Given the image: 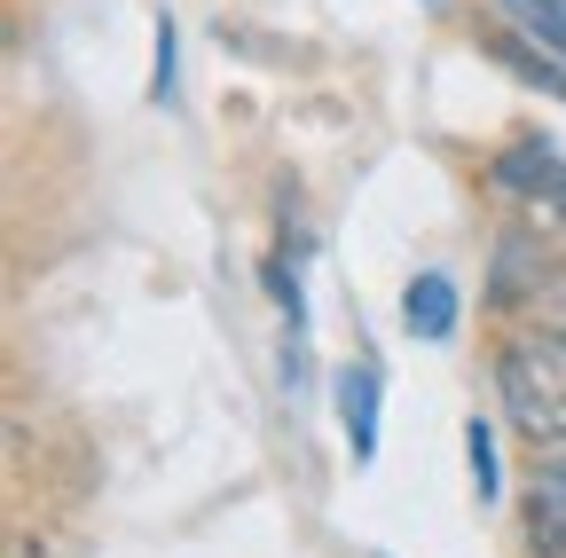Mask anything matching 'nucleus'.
Instances as JSON below:
<instances>
[{"mask_svg": "<svg viewBox=\"0 0 566 558\" xmlns=\"http://www.w3.org/2000/svg\"><path fill=\"white\" fill-rule=\"evenodd\" d=\"M495 393L527 449H566V323L520 330L495 355Z\"/></svg>", "mask_w": 566, "mask_h": 558, "instance_id": "nucleus-1", "label": "nucleus"}, {"mask_svg": "<svg viewBox=\"0 0 566 558\" xmlns=\"http://www.w3.org/2000/svg\"><path fill=\"white\" fill-rule=\"evenodd\" d=\"M378 393H386L378 362H346V370H338V433H346L354 464L378 456Z\"/></svg>", "mask_w": 566, "mask_h": 558, "instance_id": "nucleus-2", "label": "nucleus"}, {"mask_svg": "<svg viewBox=\"0 0 566 558\" xmlns=\"http://www.w3.org/2000/svg\"><path fill=\"white\" fill-rule=\"evenodd\" d=\"M527 558H566V456H551L527 487Z\"/></svg>", "mask_w": 566, "mask_h": 558, "instance_id": "nucleus-3", "label": "nucleus"}, {"mask_svg": "<svg viewBox=\"0 0 566 558\" xmlns=\"http://www.w3.org/2000/svg\"><path fill=\"white\" fill-rule=\"evenodd\" d=\"M401 323L417 338H449L457 330V284H449V275H417L409 299H401Z\"/></svg>", "mask_w": 566, "mask_h": 558, "instance_id": "nucleus-4", "label": "nucleus"}, {"mask_svg": "<svg viewBox=\"0 0 566 558\" xmlns=\"http://www.w3.org/2000/svg\"><path fill=\"white\" fill-rule=\"evenodd\" d=\"M495 9H504L543 55H558L566 63V0H495Z\"/></svg>", "mask_w": 566, "mask_h": 558, "instance_id": "nucleus-5", "label": "nucleus"}, {"mask_svg": "<svg viewBox=\"0 0 566 558\" xmlns=\"http://www.w3.org/2000/svg\"><path fill=\"white\" fill-rule=\"evenodd\" d=\"M464 456H472V487H480V504H488L495 487H504V480H495V425H488V417L464 425Z\"/></svg>", "mask_w": 566, "mask_h": 558, "instance_id": "nucleus-6", "label": "nucleus"}, {"mask_svg": "<svg viewBox=\"0 0 566 558\" xmlns=\"http://www.w3.org/2000/svg\"><path fill=\"white\" fill-rule=\"evenodd\" d=\"M150 87H158V103L174 95V17H158V72H150Z\"/></svg>", "mask_w": 566, "mask_h": 558, "instance_id": "nucleus-7", "label": "nucleus"}]
</instances>
